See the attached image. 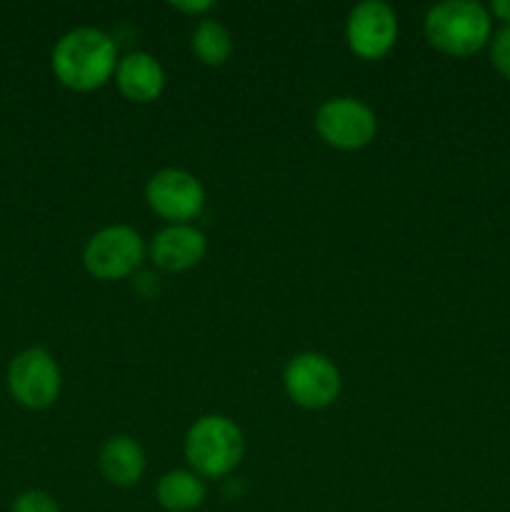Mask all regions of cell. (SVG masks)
Wrapping results in <instances>:
<instances>
[{
  "instance_id": "2e32d148",
  "label": "cell",
  "mask_w": 510,
  "mask_h": 512,
  "mask_svg": "<svg viewBox=\"0 0 510 512\" xmlns=\"http://www.w3.org/2000/svg\"><path fill=\"white\" fill-rule=\"evenodd\" d=\"M490 58H493V65L510 78V25H505L503 30H498L493 38V45H490Z\"/></svg>"
},
{
  "instance_id": "ac0fdd59",
  "label": "cell",
  "mask_w": 510,
  "mask_h": 512,
  "mask_svg": "<svg viewBox=\"0 0 510 512\" xmlns=\"http://www.w3.org/2000/svg\"><path fill=\"white\" fill-rule=\"evenodd\" d=\"M490 13L498 20H503L505 25H510V0H493L490 3Z\"/></svg>"
},
{
  "instance_id": "9a60e30c",
  "label": "cell",
  "mask_w": 510,
  "mask_h": 512,
  "mask_svg": "<svg viewBox=\"0 0 510 512\" xmlns=\"http://www.w3.org/2000/svg\"><path fill=\"white\" fill-rule=\"evenodd\" d=\"M13 512H60V508L48 493L30 490V493H23L18 500H15Z\"/></svg>"
},
{
  "instance_id": "8fae6325",
  "label": "cell",
  "mask_w": 510,
  "mask_h": 512,
  "mask_svg": "<svg viewBox=\"0 0 510 512\" xmlns=\"http://www.w3.org/2000/svg\"><path fill=\"white\" fill-rule=\"evenodd\" d=\"M120 93L133 103H150L158 98L165 88V70L150 53L135 50L118 60L115 68Z\"/></svg>"
},
{
  "instance_id": "6da1fadb",
  "label": "cell",
  "mask_w": 510,
  "mask_h": 512,
  "mask_svg": "<svg viewBox=\"0 0 510 512\" xmlns=\"http://www.w3.org/2000/svg\"><path fill=\"white\" fill-rule=\"evenodd\" d=\"M118 68V48L108 33L98 28H75L53 48L55 78L70 90L88 93L110 80Z\"/></svg>"
},
{
  "instance_id": "30bf717a",
  "label": "cell",
  "mask_w": 510,
  "mask_h": 512,
  "mask_svg": "<svg viewBox=\"0 0 510 512\" xmlns=\"http://www.w3.org/2000/svg\"><path fill=\"white\" fill-rule=\"evenodd\" d=\"M205 250H208V240H205L203 230L190 223H178L168 225L155 235L153 243H150V258L158 268L180 273V270L198 265Z\"/></svg>"
},
{
  "instance_id": "52a82bcc",
  "label": "cell",
  "mask_w": 510,
  "mask_h": 512,
  "mask_svg": "<svg viewBox=\"0 0 510 512\" xmlns=\"http://www.w3.org/2000/svg\"><path fill=\"white\" fill-rule=\"evenodd\" d=\"M145 200L170 225L188 223L203 210L205 190L193 173L183 168H163L150 175Z\"/></svg>"
},
{
  "instance_id": "5b68a950",
  "label": "cell",
  "mask_w": 510,
  "mask_h": 512,
  "mask_svg": "<svg viewBox=\"0 0 510 512\" xmlns=\"http://www.w3.org/2000/svg\"><path fill=\"white\" fill-rule=\"evenodd\" d=\"M315 130L328 145L340 150L365 148L378 133V118L373 108L358 98H330L315 115Z\"/></svg>"
},
{
  "instance_id": "277c9868",
  "label": "cell",
  "mask_w": 510,
  "mask_h": 512,
  "mask_svg": "<svg viewBox=\"0 0 510 512\" xmlns=\"http://www.w3.org/2000/svg\"><path fill=\"white\" fill-rule=\"evenodd\" d=\"M145 255V243L130 225H108L85 243L83 263L93 278H128Z\"/></svg>"
},
{
  "instance_id": "5bb4252c",
  "label": "cell",
  "mask_w": 510,
  "mask_h": 512,
  "mask_svg": "<svg viewBox=\"0 0 510 512\" xmlns=\"http://www.w3.org/2000/svg\"><path fill=\"white\" fill-rule=\"evenodd\" d=\"M193 53L203 60L205 65H223L233 53V38L230 30L220 20L203 18L193 30Z\"/></svg>"
},
{
  "instance_id": "ba28073f",
  "label": "cell",
  "mask_w": 510,
  "mask_h": 512,
  "mask_svg": "<svg viewBox=\"0 0 510 512\" xmlns=\"http://www.w3.org/2000/svg\"><path fill=\"white\" fill-rule=\"evenodd\" d=\"M8 385L13 398L25 408H48L60 393V370L45 350H25L10 363Z\"/></svg>"
},
{
  "instance_id": "9c48e42d",
  "label": "cell",
  "mask_w": 510,
  "mask_h": 512,
  "mask_svg": "<svg viewBox=\"0 0 510 512\" xmlns=\"http://www.w3.org/2000/svg\"><path fill=\"white\" fill-rule=\"evenodd\" d=\"M345 35H348V45L355 55L365 60H378L390 53V48L395 45L398 18L388 3L365 0L350 10Z\"/></svg>"
},
{
  "instance_id": "7c38bea8",
  "label": "cell",
  "mask_w": 510,
  "mask_h": 512,
  "mask_svg": "<svg viewBox=\"0 0 510 512\" xmlns=\"http://www.w3.org/2000/svg\"><path fill=\"white\" fill-rule=\"evenodd\" d=\"M98 465L103 478L118 488H130L145 473V453L128 435H113L100 448Z\"/></svg>"
},
{
  "instance_id": "4fadbf2b",
  "label": "cell",
  "mask_w": 510,
  "mask_h": 512,
  "mask_svg": "<svg viewBox=\"0 0 510 512\" xmlns=\"http://www.w3.org/2000/svg\"><path fill=\"white\" fill-rule=\"evenodd\" d=\"M155 498L168 512L198 510L205 500V483L193 470H170L158 480Z\"/></svg>"
},
{
  "instance_id": "e0dca14e",
  "label": "cell",
  "mask_w": 510,
  "mask_h": 512,
  "mask_svg": "<svg viewBox=\"0 0 510 512\" xmlns=\"http://www.w3.org/2000/svg\"><path fill=\"white\" fill-rule=\"evenodd\" d=\"M170 8L180 10V13H205V10L213 8L210 0H173Z\"/></svg>"
},
{
  "instance_id": "8992f818",
  "label": "cell",
  "mask_w": 510,
  "mask_h": 512,
  "mask_svg": "<svg viewBox=\"0 0 510 512\" xmlns=\"http://www.w3.org/2000/svg\"><path fill=\"white\" fill-rule=\"evenodd\" d=\"M283 385L295 405L308 410L328 408L340 393V373L330 358L320 353H300L288 360Z\"/></svg>"
},
{
  "instance_id": "7a4b0ae2",
  "label": "cell",
  "mask_w": 510,
  "mask_h": 512,
  "mask_svg": "<svg viewBox=\"0 0 510 512\" xmlns=\"http://www.w3.org/2000/svg\"><path fill=\"white\" fill-rule=\"evenodd\" d=\"M490 10L475 0H443L425 15V35L443 53L465 58L490 40Z\"/></svg>"
},
{
  "instance_id": "3957f363",
  "label": "cell",
  "mask_w": 510,
  "mask_h": 512,
  "mask_svg": "<svg viewBox=\"0 0 510 512\" xmlns=\"http://www.w3.org/2000/svg\"><path fill=\"white\" fill-rule=\"evenodd\" d=\"M243 433L225 415H203L185 435V458L200 478H223L243 458Z\"/></svg>"
}]
</instances>
